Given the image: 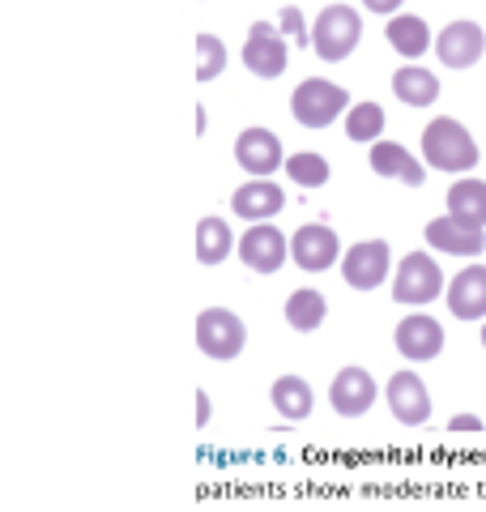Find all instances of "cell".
<instances>
[{
    "instance_id": "6da1fadb",
    "label": "cell",
    "mask_w": 486,
    "mask_h": 512,
    "mask_svg": "<svg viewBox=\"0 0 486 512\" xmlns=\"http://www.w3.org/2000/svg\"><path fill=\"white\" fill-rule=\"evenodd\" d=\"M478 141L469 137V128L452 116H440L423 128V163L431 171H474L478 167Z\"/></svg>"
},
{
    "instance_id": "7a4b0ae2",
    "label": "cell",
    "mask_w": 486,
    "mask_h": 512,
    "mask_svg": "<svg viewBox=\"0 0 486 512\" xmlns=\"http://www.w3.org/2000/svg\"><path fill=\"white\" fill-rule=\"evenodd\" d=\"M346 111H350V94L337 82H324V77H307V82H299L295 94H290V116L303 128H312V133L337 124Z\"/></svg>"
},
{
    "instance_id": "3957f363",
    "label": "cell",
    "mask_w": 486,
    "mask_h": 512,
    "mask_svg": "<svg viewBox=\"0 0 486 512\" xmlns=\"http://www.w3.org/2000/svg\"><path fill=\"white\" fill-rule=\"evenodd\" d=\"M363 39V18L350 5H329L316 13L312 22V52L329 64H342L346 56H354V47Z\"/></svg>"
},
{
    "instance_id": "277c9868",
    "label": "cell",
    "mask_w": 486,
    "mask_h": 512,
    "mask_svg": "<svg viewBox=\"0 0 486 512\" xmlns=\"http://www.w3.org/2000/svg\"><path fill=\"white\" fill-rule=\"evenodd\" d=\"M444 291H448V282H444V269L435 265V256H427V252L401 256V265L393 274V299L401 308H427V303H435Z\"/></svg>"
},
{
    "instance_id": "5b68a950",
    "label": "cell",
    "mask_w": 486,
    "mask_h": 512,
    "mask_svg": "<svg viewBox=\"0 0 486 512\" xmlns=\"http://www.w3.org/2000/svg\"><path fill=\"white\" fill-rule=\"evenodd\" d=\"M197 346L205 359H218V363H231L243 355L248 346V329L231 308H205L197 316Z\"/></svg>"
},
{
    "instance_id": "8992f818",
    "label": "cell",
    "mask_w": 486,
    "mask_h": 512,
    "mask_svg": "<svg viewBox=\"0 0 486 512\" xmlns=\"http://www.w3.org/2000/svg\"><path fill=\"white\" fill-rule=\"evenodd\" d=\"M342 239L333 235V227H324V222H307L290 235V261H295L303 274H324V269H333L342 261Z\"/></svg>"
},
{
    "instance_id": "52a82bcc",
    "label": "cell",
    "mask_w": 486,
    "mask_h": 512,
    "mask_svg": "<svg viewBox=\"0 0 486 512\" xmlns=\"http://www.w3.org/2000/svg\"><path fill=\"white\" fill-rule=\"evenodd\" d=\"M388 269H393V252H388V239H363L342 256V278L350 291H376L388 282Z\"/></svg>"
},
{
    "instance_id": "ba28073f",
    "label": "cell",
    "mask_w": 486,
    "mask_h": 512,
    "mask_svg": "<svg viewBox=\"0 0 486 512\" xmlns=\"http://www.w3.org/2000/svg\"><path fill=\"white\" fill-rule=\"evenodd\" d=\"M243 69L261 77V82H273V77L286 73V39L278 35V26L252 22L248 39H243Z\"/></svg>"
},
{
    "instance_id": "9c48e42d",
    "label": "cell",
    "mask_w": 486,
    "mask_h": 512,
    "mask_svg": "<svg viewBox=\"0 0 486 512\" xmlns=\"http://www.w3.org/2000/svg\"><path fill=\"white\" fill-rule=\"evenodd\" d=\"M376 380H371L367 367H342L329 384V406L342 414V419H363V414L376 406Z\"/></svg>"
},
{
    "instance_id": "30bf717a",
    "label": "cell",
    "mask_w": 486,
    "mask_h": 512,
    "mask_svg": "<svg viewBox=\"0 0 486 512\" xmlns=\"http://www.w3.org/2000/svg\"><path fill=\"white\" fill-rule=\"evenodd\" d=\"M384 397H388V410H393V419L401 427H423V423H431V393H427L423 376H414V372L388 376Z\"/></svg>"
},
{
    "instance_id": "8fae6325",
    "label": "cell",
    "mask_w": 486,
    "mask_h": 512,
    "mask_svg": "<svg viewBox=\"0 0 486 512\" xmlns=\"http://www.w3.org/2000/svg\"><path fill=\"white\" fill-rule=\"evenodd\" d=\"M486 52V35L478 22H448L435 39V56H440L444 69H474Z\"/></svg>"
},
{
    "instance_id": "7c38bea8",
    "label": "cell",
    "mask_w": 486,
    "mask_h": 512,
    "mask_svg": "<svg viewBox=\"0 0 486 512\" xmlns=\"http://www.w3.org/2000/svg\"><path fill=\"white\" fill-rule=\"evenodd\" d=\"M393 342L410 363H431V359H440V350H444V325L427 312H414L397 325Z\"/></svg>"
},
{
    "instance_id": "4fadbf2b",
    "label": "cell",
    "mask_w": 486,
    "mask_h": 512,
    "mask_svg": "<svg viewBox=\"0 0 486 512\" xmlns=\"http://www.w3.org/2000/svg\"><path fill=\"white\" fill-rule=\"evenodd\" d=\"M235 163L252 175V180H269L273 171L286 163L282 141L269 133V128H243L235 141Z\"/></svg>"
},
{
    "instance_id": "5bb4252c",
    "label": "cell",
    "mask_w": 486,
    "mask_h": 512,
    "mask_svg": "<svg viewBox=\"0 0 486 512\" xmlns=\"http://www.w3.org/2000/svg\"><path fill=\"white\" fill-rule=\"evenodd\" d=\"M235 252L252 274H278L286 265V235L278 227H269V222H256V227H248V235L239 239Z\"/></svg>"
},
{
    "instance_id": "9a60e30c",
    "label": "cell",
    "mask_w": 486,
    "mask_h": 512,
    "mask_svg": "<svg viewBox=\"0 0 486 512\" xmlns=\"http://www.w3.org/2000/svg\"><path fill=\"white\" fill-rule=\"evenodd\" d=\"M231 210L243 222H252V227H256V222H269V218H278L286 210V192L273 184V180H248V184L235 188Z\"/></svg>"
},
{
    "instance_id": "2e32d148",
    "label": "cell",
    "mask_w": 486,
    "mask_h": 512,
    "mask_svg": "<svg viewBox=\"0 0 486 512\" xmlns=\"http://www.w3.org/2000/svg\"><path fill=\"white\" fill-rule=\"evenodd\" d=\"M448 312L457 320H486V265H469L448 282Z\"/></svg>"
},
{
    "instance_id": "e0dca14e",
    "label": "cell",
    "mask_w": 486,
    "mask_h": 512,
    "mask_svg": "<svg viewBox=\"0 0 486 512\" xmlns=\"http://www.w3.org/2000/svg\"><path fill=\"white\" fill-rule=\"evenodd\" d=\"M367 163H371V171H376V175H384V180H401L410 188H423V180H427L423 163H418V158L405 150L401 141H388V137H380L376 146H371Z\"/></svg>"
},
{
    "instance_id": "ac0fdd59",
    "label": "cell",
    "mask_w": 486,
    "mask_h": 512,
    "mask_svg": "<svg viewBox=\"0 0 486 512\" xmlns=\"http://www.w3.org/2000/svg\"><path fill=\"white\" fill-rule=\"evenodd\" d=\"M427 244L435 252H448V256H482L486 252V231L465 227V222L444 214V218L427 222Z\"/></svg>"
},
{
    "instance_id": "d6986e66",
    "label": "cell",
    "mask_w": 486,
    "mask_h": 512,
    "mask_svg": "<svg viewBox=\"0 0 486 512\" xmlns=\"http://www.w3.org/2000/svg\"><path fill=\"white\" fill-rule=\"evenodd\" d=\"M269 402H273V410H278L286 423H303L307 414H312V406H316V393H312V384H307L303 376H290L286 372V376L273 380Z\"/></svg>"
},
{
    "instance_id": "ffe728a7",
    "label": "cell",
    "mask_w": 486,
    "mask_h": 512,
    "mask_svg": "<svg viewBox=\"0 0 486 512\" xmlns=\"http://www.w3.org/2000/svg\"><path fill=\"white\" fill-rule=\"evenodd\" d=\"M448 214L465 222V227H478L486 231V180H474V175H465L448 188Z\"/></svg>"
},
{
    "instance_id": "44dd1931",
    "label": "cell",
    "mask_w": 486,
    "mask_h": 512,
    "mask_svg": "<svg viewBox=\"0 0 486 512\" xmlns=\"http://www.w3.org/2000/svg\"><path fill=\"white\" fill-rule=\"evenodd\" d=\"M393 94L405 107H431L440 99V77L431 69H418V64H405V69L393 73Z\"/></svg>"
},
{
    "instance_id": "7402d4cb",
    "label": "cell",
    "mask_w": 486,
    "mask_h": 512,
    "mask_svg": "<svg viewBox=\"0 0 486 512\" xmlns=\"http://www.w3.org/2000/svg\"><path fill=\"white\" fill-rule=\"evenodd\" d=\"M388 47H393L397 56L405 60H418L431 47V30L423 18H414V13H397V18H388Z\"/></svg>"
},
{
    "instance_id": "603a6c76",
    "label": "cell",
    "mask_w": 486,
    "mask_h": 512,
    "mask_svg": "<svg viewBox=\"0 0 486 512\" xmlns=\"http://www.w3.org/2000/svg\"><path fill=\"white\" fill-rule=\"evenodd\" d=\"M286 325L295 333H316L324 325V316H329V299H324L320 291H312V286H303V291H295L286 299Z\"/></svg>"
},
{
    "instance_id": "cb8c5ba5",
    "label": "cell",
    "mask_w": 486,
    "mask_h": 512,
    "mask_svg": "<svg viewBox=\"0 0 486 512\" xmlns=\"http://www.w3.org/2000/svg\"><path fill=\"white\" fill-rule=\"evenodd\" d=\"M239 248V239L226 227V218H201L197 222V261L201 265H222L226 256Z\"/></svg>"
},
{
    "instance_id": "d4e9b609",
    "label": "cell",
    "mask_w": 486,
    "mask_h": 512,
    "mask_svg": "<svg viewBox=\"0 0 486 512\" xmlns=\"http://www.w3.org/2000/svg\"><path fill=\"white\" fill-rule=\"evenodd\" d=\"M346 137L363 141V146H376L384 137V107L380 103H354L346 111Z\"/></svg>"
},
{
    "instance_id": "484cf974",
    "label": "cell",
    "mask_w": 486,
    "mask_h": 512,
    "mask_svg": "<svg viewBox=\"0 0 486 512\" xmlns=\"http://www.w3.org/2000/svg\"><path fill=\"white\" fill-rule=\"evenodd\" d=\"M282 167H286V180L299 184V188H324V184H329V175H333L329 163H324L320 154H307V150L303 154H290Z\"/></svg>"
},
{
    "instance_id": "4316f807",
    "label": "cell",
    "mask_w": 486,
    "mask_h": 512,
    "mask_svg": "<svg viewBox=\"0 0 486 512\" xmlns=\"http://www.w3.org/2000/svg\"><path fill=\"white\" fill-rule=\"evenodd\" d=\"M226 69V47L214 35H197V82H214Z\"/></svg>"
},
{
    "instance_id": "83f0119b",
    "label": "cell",
    "mask_w": 486,
    "mask_h": 512,
    "mask_svg": "<svg viewBox=\"0 0 486 512\" xmlns=\"http://www.w3.org/2000/svg\"><path fill=\"white\" fill-rule=\"evenodd\" d=\"M282 35L295 43V47H312V30H307L303 13H299L295 5H286V9H282Z\"/></svg>"
},
{
    "instance_id": "f1b7e54d",
    "label": "cell",
    "mask_w": 486,
    "mask_h": 512,
    "mask_svg": "<svg viewBox=\"0 0 486 512\" xmlns=\"http://www.w3.org/2000/svg\"><path fill=\"white\" fill-rule=\"evenodd\" d=\"M363 5H367L371 13H380V18H397V9L405 5V0H363Z\"/></svg>"
},
{
    "instance_id": "f546056e",
    "label": "cell",
    "mask_w": 486,
    "mask_h": 512,
    "mask_svg": "<svg viewBox=\"0 0 486 512\" xmlns=\"http://www.w3.org/2000/svg\"><path fill=\"white\" fill-rule=\"evenodd\" d=\"M448 431H482V419H474V414H452Z\"/></svg>"
},
{
    "instance_id": "4dcf8cb0",
    "label": "cell",
    "mask_w": 486,
    "mask_h": 512,
    "mask_svg": "<svg viewBox=\"0 0 486 512\" xmlns=\"http://www.w3.org/2000/svg\"><path fill=\"white\" fill-rule=\"evenodd\" d=\"M209 410H214V406H209V397H205V393H197V427H205V423H209Z\"/></svg>"
},
{
    "instance_id": "1f68e13d",
    "label": "cell",
    "mask_w": 486,
    "mask_h": 512,
    "mask_svg": "<svg viewBox=\"0 0 486 512\" xmlns=\"http://www.w3.org/2000/svg\"><path fill=\"white\" fill-rule=\"evenodd\" d=\"M482 346H486V325H482Z\"/></svg>"
}]
</instances>
